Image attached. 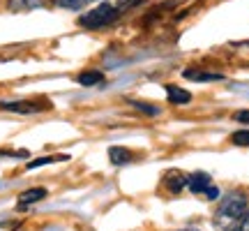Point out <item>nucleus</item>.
<instances>
[{
  "label": "nucleus",
  "mask_w": 249,
  "mask_h": 231,
  "mask_svg": "<svg viewBox=\"0 0 249 231\" xmlns=\"http://www.w3.org/2000/svg\"><path fill=\"white\" fill-rule=\"evenodd\" d=\"M118 17H120V12L116 9V5H111V2H102V5H97L95 9L86 12V14L79 19V23L83 28L97 30V28L111 26V23H113Z\"/></svg>",
  "instance_id": "f257e3e1"
},
{
  "label": "nucleus",
  "mask_w": 249,
  "mask_h": 231,
  "mask_svg": "<svg viewBox=\"0 0 249 231\" xmlns=\"http://www.w3.org/2000/svg\"><path fill=\"white\" fill-rule=\"evenodd\" d=\"M249 208V201H247V194L245 192H231V194L222 199L219 204V220H229V222H238L245 211Z\"/></svg>",
  "instance_id": "f03ea898"
},
{
  "label": "nucleus",
  "mask_w": 249,
  "mask_h": 231,
  "mask_svg": "<svg viewBox=\"0 0 249 231\" xmlns=\"http://www.w3.org/2000/svg\"><path fill=\"white\" fill-rule=\"evenodd\" d=\"M0 109H2V111H12V114H39V111L51 109V104L23 99V102H0Z\"/></svg>",
  "instance_id": "7ed1b4c3"
},
{
  "label": "nucleus",
  "mask_w": 249,
  "mask_h": 231,
  "mask_svg": "<svg viewBox=\"0 0 249 231\" xmlns=\"http://www.w3.org/2000/svg\"><path fill=\"white\" fill-rule=\"evenodd\" d=\"M210 185L213 183H210V176L205 171H196V173H192V176L187 178V187H189L192 194H205V190Z\"/></svg>",
  "instance_id": "20e7f679"
},
{
  "label": "nucleus",
  "mask_w": 249,
  "mask_h": 231,
  "mask_svg": "<svg viewBox=\"0 0 249 231\" xmlns=\"http://www.w3.org/2000/svg\"><path fill=\"white\" fill-rule=\"evenodd\" d=\"M182 77L187 81H198V83H205V81H222L224 77L219 72H205V70H198V67H189V70L182 72Z\"/></svg>",
  "instance_id": "39448f33"
},
{
  "label": "nucleus",
  "mask_w": 249,
  "mask_h": 231,
  "mask_svg": "<svg viewBox=\"0 0 249 231\" xmlns=\"http://www.w3.org/2000/svg\"><path fill=\"white\" fill-rule=\"evenodd\" d=\"M164 185H166V190H169L171 194H178L180 190L187 187V176L180 173V171H169L166 178H164Z\"/></svg>",
  "instance_id": "423d86ee"
},
{
  "label": "nucleus",
  "mask_w": 249,
  "mask_h": 231,
  "mask_svg": "<svg viewBox=\"0 0 249 231\" xmlns=\"http://www.w3.org/2000/svg\"><path fill=\"white\" fill-rule=\"evenodd\" d=\"M108 160L113 162L116 167H124V164H129L134 160L132 151H127L123 146H113V148H108Z\"/></svg>",
  "instance_id": "0eeeda50"
},
{
  "label": "nucleus",
  "mask_w": 249,
  "mask_h": 231,
  "mask_svg": "<svg viewBox=\"0 0 249 231\" xmlns=\"http://www.w3.org/2000/svg\"><path fill=\"white\" fill-rule=\"evenodd\" d=\"M46 196V190L44 187H33V190H26L23 194L18 196V208H26L30 204H37V201H42Z\"/></svg>",
  "instance_id": "6e6552de"
},
{
  "label": "nucleus",
  "mask_w": 249,
  "mask_h": 231,
  "mask_svg": "<svg viewBox=\"0 0 249 231\" xmlns=\"http://www.w3.org/2000/svg\"><path fill=\"white\" fill-rule=\"evenodd\" d=\"M166 95H169L171 104H178V107H182V104H189V102H192V93H187V90L178 88V86H166Z\"/></svg>",
  "instance_id": "1a4fd4ad"
},
{
  "label": "nucleus",
  "mask_w": 249,
  "mask_h": 231,
  "mask_svg": "<svg viewBox=\"0 0 249 231\" xmlns=\"http://www.w3.org/2000/svg\"><path fill=\"white\" fill-rule=\"evenodd\" d=\"M44 5V0H7V7L12 12H33Z\"/></svg>",
  "instance_id": "9d476101"
},
{
  "label": "nucleus",
  "mask_w": 249,
  "mask_h": 231,
  "mask_svg": "<svg viewBox=\"0 0 249 231\" xmlns=\"http://www.w3.org/2000/svg\"><path fill=\"white\" fill-rule=\"evenodd\" d=\"M76 81H79L81 86L90 88V86H97V83H102V81H104V72H99V70H86V72H81L79 77H76Z\"/></svg>",
  "instance_id": "9b49d317"
},
{
  "label": "nucleus",
  "mask_w": 249,
  "mask_h": 231,
  "mask_svg": "<svg viewBox=\"0 0 249 231\" xmlns=\"http://www.w3.org/2000/svg\"><path fill=\"white\" fill-rule=\"evenodd\" d=\"M231 141L235 146H249V130H238L231 134Z\"/></svg>",
  "instance_id": "f8f14e48"
},
{
  "label": "nucleus",
  "mask_w": 249,
  "mask_h": 231,
  "mask_svg": "<svg viewBox=\"0 0 249 231\" xmlns=\"http://www.w3.org/2000/svg\"><path fill=\"white\" fill-rule=\"evenodd\" d=\"M58 160H67V157H39L35 162H28V169H37V167H44V164H53Z\"/></svg>",
  "instance_id": "ddd939ff"
},
{
  "label": "nucleus",
  "mask_w": 249,
  "mask_h": 231,
  "mask_svg": "<svg viewBox=\"0 0 249 231\" xmlns=\"http://www.w3.org/2000/svg\"><path fill=\"white\" fill-rule=\"evenodd\" d=\"M132 107L139 109V111H143V114H148V116H157V114H160V109L150 107V104H145V102H132Z\"/></svg>",
  "instance_id": "4468645a"
},
{
  "label": "nucleus",
  "mask_w": 249,
  "mask_h": 231,
  "mask_svg": "<svg viewBox=\"0 0 249 231\" xmlns=\"http://www.w3.org/2000/svg\"><path fill=\"white\" fill-rule=\"evenodd\" d=\"M139 2H143V0H118V5L116 9L123 14V12H127V9H132L134 5H139Z\"/></svg>",
  "instance_id": "2eb2a0df"
},
{
  "label": "nucleus",
  "mask_w": 249,
  "mask_h": 231,
  "mask_svg": "<svg viewBox=\"0 0 249 231\" xmlns=\"http://www.w3.org/2000/svg\"><path fill=\"white\" fill-rule=\"evenodd\" d=\"M86 0H55V5H60V7H67V9H79Z\"/></svg>",
  "instance_id": "dca6fc26"
},
{
  "label": "nucleus",
  "mask_w": 249,
  "mask_h": 231,
  "mask_svg": "<svg viewBox=\"0 0 249 231\" xmlns=\"http://www.w3.org/2000/svg\"><path fill=\"white\" fill-rule=\"evenodd\" d=\"M235 231H249V208L238 217V227H235Z\"/></svg>",
  "instance_id": "f3484780"
},
{
  "label": "nucleus",
  "mask_w": 249,
  "mask_h": 231,
  "mask_svg": "<svg viewBox=\"0 0 249 231\" xmlns=\"http://www.w3.org/2000/svg\"><path fill=\"white\" fill-rule=\"evenodd\" d=\"M205 196H208L210 201H214V199H219V190H217L214 185H210L208 190H205Z\"/></svg>",
  "instance_id": "a211bd4d"
},
{
  "label": "nucleus",
  "mask_w": 249,
  "mask_h": 231,
  "mask_svg": "<svg viewBox=\"0 0 249 231\" xmlns=\"http://www.w3.org/2000/svg\"><path fill=\"white\" fill-rule=\"evenodd\" d=\"M235 120H240V123H249V111H238V114H235Z\"/></svg>",
  "instance_id": "6ab92c4d"
},
{
  "label": "nucleus",
  "mask_w": 249,
  "mask_h": 231,
  "mask_svg": "<svg viewBox=\"0 0 249 231\" xmlns=\"http://www.w3.org/2000/svg\"><path fill=\"white\" fill-rule=\"evenodd\" d=\"M182 231H198V229H182Z\"/></svg>",
  "instance_id": "aec40b11"
}]
</instances>
